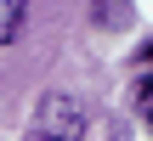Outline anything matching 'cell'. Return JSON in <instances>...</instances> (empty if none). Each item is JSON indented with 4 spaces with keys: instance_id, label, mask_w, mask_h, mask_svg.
Masks as SVG:
<instances>
[{
    "instance_id": "cell-1",
    "label": "cell",
    "mask_w": 153,
    "mask_h": 141,
    "mask_svg": "<svg viewBox=\"0 0 153 141\" xmlns=\"http://www.w3.org/2000/svg\"><path fill=\"white\" fill-rule=\"evenodd\" d=\"M23 141H85V102L68 90H45Z\"/></svg>"
},
{
    "instance_id": "cell-2",
    "label": "cell",
    "mask_w": 153,
    "mask_h": 141,
    "mask_svg": "<svg viewBox=\"0 0 153 141\" xmlns=\"http://www.w3.org/2000/svg\"><path fill=\"white\" fill-rule=\"evenodd\" d=\"M23 17H28V0H0V45H11V40H17Z\"/></svg>"
},
{
    "instance_id": "cell-3",
    "label": "cell",
    "mask_w": 153,
    "mask_h": 141,
    "mask_svg": "<svg viewBox=\"0 0 153 141\" xmlns=\"http://www.w3.org/2000/svg\"><path fill=\"white\" fill-rule=\"evenodd\" d=\"M136 113H142V124L153 130V73H142V79H136Z\"/></svg>"
},
{
    "instance_id": "cell-4",
    "label": "cell",
    "mask_w": 153,
    "mask_h": 141,
    "mask_svg": "<svg viewBox=\"0 0 153 141\" xmlns=\"http://www.w3.org/2000/svg\"><path fill=\"white\" fill-rule=\"evenodd\" d=\"M136 57H142V62H153V40H148V45H142V51H136Z\"/></svg>"
}]
</instances>
